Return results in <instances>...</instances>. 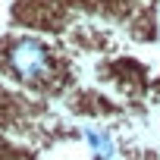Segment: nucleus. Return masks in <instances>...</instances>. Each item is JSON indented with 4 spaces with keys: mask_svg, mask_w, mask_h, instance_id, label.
Wrapping results in <instances>:
<instances>
[{
    "mask_svg": "<svg viewBox=\"0 0 160 160\" xmlns=\"http://www.w3.org/2000/svg\"><path fill=\"white\" fill-rule=\"evenodd\" d=\"M10 66L22 82H38V78L50 75V53L41 41L22 38L10 47Z\"/></svg>",
    "mask_w": 160,
    "mask_h": 160,
    "instance_id": "nucleus-1",
    "label": "nucleus"
}]
</instances>
